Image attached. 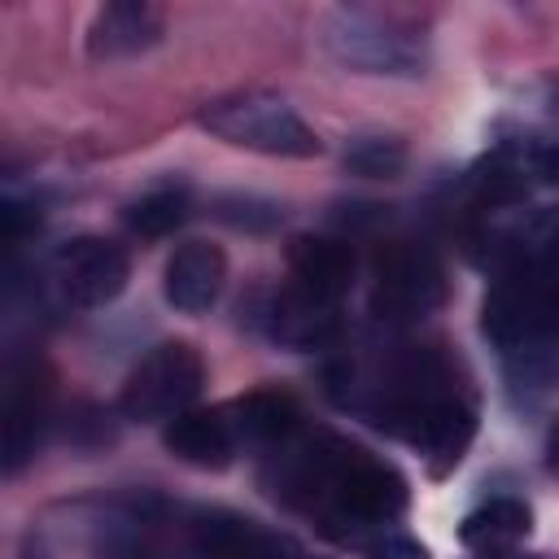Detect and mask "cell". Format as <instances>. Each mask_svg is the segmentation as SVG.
<instances>
[{
    "instance_id": "6da1fadb",
    "label": "cell",
    "mask_w": 559,
    "mask_h": 559,
    "mask_svg": "<svg viewBox=\"0 0 559 559\" xmlns=\"http://www.w3.org/2000/svg\"><path fill=\"white\" fill-rule=\"evenodd\" d=\"M275 493L306 507L332 537H358L376 524H389L406 507V480L389 463L336 437H319L314 445L297 450L284 463Z\"/></svg>"
},
{
    "instance_id": "7a4b0ae2",
    "label": "cell",
    "mask_w": 559,
    "mask_h": 559,
    "mask_svg": "<svg viewBox=\"0 0 559 559\" xmlns=\"http://www.w3.org/2000/svg\"><path fill=\"white\" fill-rule=\"evenodd\" d=\"M485 332L524 393L559 384V266H511L485 297Z\"/></svg>"
},
{
    "instance_id": "3957f363",
    "label": "cell",
    "mask_w": 559,
    "mask_h": 559,
    "mask_svg": "<svg viewBox=\"0 0 559 559\" xmlns=\"http://www.w3.org/2000/svg\"><path fill=\"white\" fill-rule=\"evenodd\" d=\"M323 52L358 74H393L415 79L424 74V35L389 13L371 9H336L323 22Z\"/></svg>"
},
{
    "instance_id": "277c9868",
    "label": "cell",
    "mask_w": 559,
    "mask_h": 559,
    "mask_svg": "<svg viewBox=\"0 0 559 559\" xmlns=\"http://www.w3.org/2000/svg\"><path fill=\"white\" fill-rule=\"evenodd\" d=\"M197 122L236 148L266 153V157H314L323 148L319 135L288 109V100L271 92H231V96L205 100L197 109Z\"/></svg>"
},
{
    "instance_id": "5b68a950",
    "label": "cell",
    "mask_w": 559,
    "mask_h": 559,
    "mask_svg": "<svg viewBox=\"0 0 559 559\" xmlns=\"http://www.w3.org/2000/svg\"><path fill=\"white\" fill-rule=\"evenodd\" d=\"M205 384V362L188 341H166L140 358V367L122 384V415L135 424H157L183 415Z\"/></svg>"
},
{
    "instance_id": "8992f818",
    "label": "cell",
    "mask_w": 559,
    "mask_h": 559,
    "mask_svg": "<svg viewBox=\"0 0 559 559\" xmlns=\"http://www.w3.org/2000/svg\"><path fill=\"white\" fill-rule=\"evenodd\" d=\"M445 301V271L441 262L411 240H397L380 249L376 258V284H371V310L389 323H411L432 314Z\"/></svg>"
},
{
    "instance_id": "52a82bcc",
    "label": "cell",
    "mask_w": 559,
    "mask_h": 559,
    "mask_svg": "<svg viewBox=\"0 0 559 559\" xmlns=\"http://www.w3.org/2000/svg\"><path fill=\"white\" fill-rule=\"evenodd\" d=\"M48 288L61 306L96 310L127 288V253L105 236H74L48 258Z\"/></svg>"
},
{
    "instance_id": "ba28073f",
    "label": "cell",
    "mask_w": 559,
    "mask_h": 559,
    "mask_svg": "<svg viewBox=\"0 0 559 559\" xmlns=\"http://www.w3.org/2000/svg\"><path fill=\"white\" fill-rule=\"evenodd\" d=\"M472 432H476V411L459 393L437 397L432 406H424L402 428V437L428 459V472L432 476H445V472H454L463 463V454L472 445Z\"/></svg>"
},
{
    "instance_id": "9c48e42d",
    "label": "cell",
    "mask_w": 559,
    "mask_h": 559,
    "mask_svg": "<svg viewBox=\"0 0 559 559\" xmlns=\"http://www.w3.org/2000/svg\"><path fill=\"white\" fill-rule=\"evenodd\" d=\"M258 323L284 349H323L341 328L336 301H323V297H314V293H306L297 284H288L284 293L266 297Z\"/></svg>"
},
{
    "instance_id": "30bf717a",
    "label": "cell",
    "mask_w": 559,
    "mask_h": 559,
    "mask_svg": "<svg viewBox=\"0 0 559 559\" xmlns=\"http://www.w3.org/2000/svg\"><path fill=\"white\" fill-rule=\"evenodd\" d=\"M223 280H227V258L218 245L210 240H188L170 253L166 262V275H162V288H166V301L183 314H201L218 301L223 293Z\"/></svg>"
},
{
    "instance_id": "8fae6325",
    "label": "cell",
    "mask_w": 559,
    "mask_h": 559,
    "mask_svg": "<svg viewBox=\"0 0 559 559\" xmlns=\"http://www.w3.org/2000/svg\"><path fill=\"white\" fill-rule=\"evenodd\" d=\"M288 271L297 288L323 301H341V293H349L354 280V249L336 236H297L288 245Z\"/></svg>"
},
{
    "instance_id": "7c38bea8",
    "label": "cell",
    "mask_w": 559,
    "mask_h": 559,
    "mask_svg": "<svg viewBox=\"0 0 559 559\" xmlns=\"http://www.w3.org/2000/svg\"><path fill=\"white\" fill-rule=\"evenodd\" d=\"M166 450L188 463V467H205V472H218L231 463V450H236V428L231 419H223V411H183L166 424L162 432Z\"/></svg>"
},
{
    "instance_id": "4fadbf2b",
    "label": "cell",
    "mask_w": 559,
    "mask_h": 559,
    "mask_svg": "<svg viewBox=\"0 0 559 559\" xmlns=\"http://www.w3.org/2000/svg\"><path fill=\"white\" fill-rule=\"evenodd\" d=\"M162 39V17L148 4L122 0V4H105L92 26H87V52L96 61H118V57H135L144 48H153Z\"/></svg>"
},
{
    "instance_id": "5bb4252c",
    "label": "cell",
    "mask_w": 559,
    "mask_h": 559,
    "mask_svg": "<svg viewBox=\"0 0 559 559\" xmlns=\"http://www.w3.org/2000/svg\"><path fill=\"white\" fill-rule=\"evenodd\" d=\"M48 419V402H44V384L31 371H13L9 389H4V472H22V463L35 454L39 432Z\"/></svg>"
},
{
    "instance_id": "9a60e30c",
    "label": "cell",
    "mask_w": 559,
    "mask_h": 559,
    "mask_svg": "<svg viewBox=\"0 0 559 559\" xmlns=\"http://www.w3.org/2000/svg\"><path fill=\"white\" fill-rule=\"evenodd\" d=\"M528 528H533V511L520 498H489L459 524V537L476 550H502V546L528 537Z\"/></svg>"
},
{
    "instance_id": "2e32d148",
    "label": "cell",
    "mask_w": 559,
    "mask_h": 559,
    "mask_svg": "<svg viewBox=\"0 0 559 559\" xmlns=\"http://www.w3.org/2000/svg\"><path fill=\"white\" fill-rule=\"evenodd\" d=\"M236 437L253 441V445H275L288 441L297 428V406L284 393H249L236 402V419H231Z\"/></svg>"
},
{
    "instance_id": "e0dca14e",
    "label": "cell",
    "mask_w": 559,
    "mask_h": 559,
    "mask_svg": "<svg viewBox=\"0 0 559 559\" xmlns=\"http://www.w3.org/2000/svg\"><path fill=\"white\" fill-rule=\"evenodd\" d=\"M183 218H188V192L183 188H153L127 205V227L135 236H148V240L170 236Z\"/></svg>"
},
{
    "instance_id": "ac0fdd59",
    "label": "cell",
    "mask_w": 559,
    "mask_h": 559,
    "mask_svg": "<svg viewBox=\"0 0 559 559\" xmlns=\"http://www.w3.org/2000/svg\"><path fill=\"white\" fill-rule=\"evenodd\" d=\"M402 162H406V148L393 135H358L345 148V166L367 179H393L402 170Z\"/></svg>"
},
{
    "instance_id": "d6986e66",
    "label": "cell",
    "mask_w": 559,
    "mask_h": 559,
    "mask_svg": "<svg viewBox=\"0 0 559 559\" xmlns=\"http://www.w3.org/2000/svg\"><path fill=\"white\" fill-rule=\"evenodd\" d=\"M214 214L231 227H245V231H271L284 210L266 197H253V192H227V197H214Z\"/></svg>"
},
{
    "instance_id": "ffe728a7",
    "label": "cell",
    "mask_w": 559,
    "mask_h": 559,
    "mask_svg": "<svg viewBox=\"0 0 559 559\" xmlns=\"http://www.w3.org/2000/svg\"><path fill=\"white\" fill-rule=\"evenodd\" d=\"M362 559H432L424 542L406 537V533H376L362 550Z\"/></svg>"
},
{
    "instance_id": "44dd1931",
    "label": "cell",
    "mask_w": 559,
    "mask_h": 559,
    "mask_svg": "<svg viewBox=\"0 0 559 559\" xmlns=\"http://www.w3.org/2000/svg\"><path fill=\"white\" fill-rule=\"evenodd\" d=\"M131 524H135V520L114 524V528L100 537V559H153L148 546H144V537H140Z\"/></svg>"
},
{
    "instance_id": "7402d4cb",
    "label": "cell",
    "mask_w": 559,
    "mask_h": 559,
    "mask_svg": "<svg viewBox=\"0 0 559 559\" xmlns=\"http://www.w3.org/2000/svg\"><path fill=\"white\" fill-rule=\"evenodd\" d=\"M528 170H533L542 183H559V140H555V144H542V148H533V157H528Z\"/></svg>"
},
{
    "instance_id": "603a6c76",
    "label": "cell",
    "mask_w": 559,
    "mask_h": 559,
    "mask_svg": "<svg viewBox=\"0 0 559 559\" xmlns=\"http://www.w3.org/2000/svg\"><path fill=\"white\" fill-rule=\"evenodd\" d=\"M22 559H48V555H44V550H39V546H35V542H31V546H26V555H22Z\"/></svg>"
},
{
    "instance_id": "cb8c5ba5",
    "label": "cell",
    "mask_w": 559,
    "mask_h": 559,
    "mask_svg": "<svg viewBox=\"0 0 559 559\" xmlns=\"http://www.w3.org/2000/svg\"><path fill=\"white\" fill-rule=\"evenodd\" d=\"M498 559H520V555H498Z\"/></svg>"
}]
</instances>
